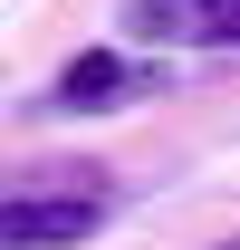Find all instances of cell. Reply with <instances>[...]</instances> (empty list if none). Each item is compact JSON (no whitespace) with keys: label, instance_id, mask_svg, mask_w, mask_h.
I'll use <instances>...</instances> for the list:
<instances>
[{"label":"cell","instance_id":"6da1fadb","mask_svg":"<svg viewBox=\"0 0 240 250\" xmlns=\"http://www.w3.org/2000/svg\"><path fill=\"white\" fill-rule=\"evenodd\" d=\"M173 87V67L154 58V48H77V58L58 67V87H48V106L58 116H116V106H144V96Z\"/></svg>","mask_w":240,"mask_h":250},{"label":"cell","instance_id":"7a4b0ae2","mask_svg":"<svg viewBox=\"0 0 240 250\" xmlns=\"http://www.w3.org/2000/svg\"><path fill=\"white\" fill-rule=\"evenodd\" d=\"M125 39L135 48H211V58H240V0H135L125 10Z\"/></svg>","mask_w":240,"mask_h":250},{"label":"cell","instance_id":"3957f363","mask_svg":"<svg viewBox=\"0 0 240 250\" xmlns=\"http://www.w3.org/2000/svg\"><path fill=\"white\" fill-rule=\"evenodd\" d=\"M106 231V192H10L0 212V250H77Z\"/></svg>","mask_w":240,"mask_h":250},{"label":"cell","instance_id":"277c9868","mask_svg":"<svg viewBox=\"0 0 240 250\" xmlns=\"http://www.w3.org/2000/svg\"><path fill=\"white\" fill-rule=\"evenodd\" d=\"M221 250H240V241H221Z\"/></svg>","mask_w":240,"mask_h":250}]
</instances>
